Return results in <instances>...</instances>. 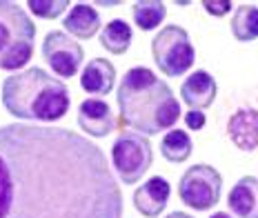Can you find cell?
Returning a JSON list of instances; mask_svg holds the SVG:
<instances>
[{
  "instance_id": "5b68a950",
  "label": "cell",
  "mask_w": 258,
  "mask_h": 218,
  "mask_svg": "<svg viewBox=\"0 0 258 218\" xmlns=\"http://www.w3.org/2000/svg\"><path fill=\"white\" fill-rule=\"evenodd\" d=\"M152 56L156 67L169 78H178L189 71L196 60L191 38L180 25H167L156 34L152 40Z\"/></svg>"
},
{
  "instance_id": "4fadbf2b",
  "label": "cell",
  "mask_w": 258,
  "mask_h": 218,
  "mask_svg": "<svg viewBox=\"0 0 258 218\" xmlns=\"http://www.w3.org/2000/svg\"><path fill=\"white\" fill-rule=\"evenodd\" d=\"M116 67L107 58H94L85 65L80 74V87L91 96H107L114 89Z\"/></svg>"
},
{
  "instance_id": "9c48e42d",
  "label": "cell",
  "mask_w": 258,
  "mask_h": 218,
  "mask_svg": "<svg viewBox=\"0 0 258 218\" xmlns=\"http://www.w3.org/2000/svg\"><path fill=\"white\" fill-rule=\"evenodd\" d=\"M78 127L94 138H105L116 129V118L103 98H87L78 107Z\"/></svg>"
},
{
  "instance_id": "30bf717a",
  "label": "cell",
  "mask_w": 258,
  "mask_h": 218,
  "mask_svg": "<svg viewBox=\"0 0 258 218\" xmlns=\"http://www.w3.org/2000/svg\"><path fill=\"white\" fill-rule=\"evenodd\" d=\"M169 196H171V185L167 183V178L154 176L134 191V207L145 218H156L163 214V209L167 207Z\"/></svg>"
},
{
  "instance_id": "d6986e66",
  "label": "cell",
  "mask_w": 258,
  "mask_h": 218,
  "mask_svg": "<svg viewBox=\"0 0 258 218\" xmlns=\"http://www.w3.org/2000/svg\"><path fill=\"white\" fill-rule=\"evenodd\" d=\"M132 16H134V23H136L138 29L152 31L165 20L167 7H165V3H160V0H138L132 7Z\"/></svg>"
},
{
  "instance_id": "277c9868",
  "label": "cell",
  "mask_w": 258,
  "mask_h": 218,
  "mask_svg": "<svg viewBox=\"0 0 258 218\" xmlns=\"http://www.w3.org/2000/svg\"><path fill=\"white\" fill-rule=\"evenodd\" d=\"M36 27L20 5L0 0V69L16 71L34 56Z\"/></svg>"
},
{
  "instance_id": "ac0fdd59",
  "label": "cell",
  "mask_w": 258,
  "mask_h": 218,
  "mask_svg": "<svg viewBox=\"0 0 258 218\" xmlns=\"http://www.w3.org/2000/svg\"><path fill=\"white\" fill-rule=\"evenodd\" d=\"M194 152V142L187 131L182 129H169L165 138L160 140V154L169 163H185Z\"/></svg>"
},
{
  "instance_id": "7c38bea8",
  "label": "cell",
  "mask_w": 258,
  "mask_h": 218,
  "mask_svg": "<svg viewBox=\"0 0 258 218\" xmlns=\"http://www.w3.org/2000/svg\"><path fill=\"white\" fill-rule=\"evenodd\" d=\"M216 94H218L216 78L209 71H203V69L189 74L180 85L182 100H185L191 109H198V111L212 107L214 100H216Z\"/></svg>"
},
{
  "instance_id": "ffe728a7",
  "label": "cell",
  "mask_w": 258,
  "mask_h": 218,
  "mask_svg": "<svg viewBox=\"0 0 258 218\" xmlns=\"http://www.w3.org/2000/svg\"><path fill=\"white\" fill-rule=\"evenodd\" d=\"M29 12L38 18H47V20H53L58 16L64 14V9L69 7L67 0H29L27 3Z\"/></svg>"
},
{
  "instance_id": "7402d4cb",
  "label": "cell",
  "mask_w": 258,
  "mask_h": 218,
  "mask_svg": "<svg viewBox=\"0 0 258 218\" xmlns=\"http://www.w3.org/2000/svg\"><path fill=\"white\" fill-rule=\"evenodd\" d=\"M205 123H207V118H205V114H203V111L189 109V111L185 114V125L189 127V129H194V131L203 129V127H205Z\"/></svg>"
},
{
  "instance_id": "5bb4252c",
  "label": "cell",
  "mask_w": 258,
  "mask_h": 218,
  "mask_svg": "<svg viewBox=\"0 0 258 218\" xmlns=\"http://www.w3.org/2000/svg\"><path fill=\"white\" fill-rule=\"evenodd\" d=\"M227 205L236 218H258V178H240L229 189Z\"/></svg>"
},
{
  "instance_id": "e0dca14e",
  "label": "cell",
  "mask_w": 258,
  "mask_h": 218,
  "mask_svg": "<svg viewBox=\"0 0 258 218\" xmlns=\"http://www.w3.org/2000/svg\"><path fill=\"white\" fill-rule=\"evenodd\" d=\"M232 36L238 42H251L258 38V7L256 5H240L236 7L232 18Z\"/></svg>"
},
{
  "instance_id": "2e32d148",
  "label": "cell",
  "mask_w": 258,
  "mask_h": 218,
  "mask_svg": "<svg viewBox=\"0 0 258 218\" xmlns=\"http://www.w3.org/2000/svg\"><path fill=\"white\" fill-rule=\"evenodd\" d=\"M132 27L125 23L122 18H114L111 23H107L103 31H100V45L103 49H107L109 54L120 56L125 54L132 45Z\"/></svg>"
},
{
  "instance_id": "6da1fadb",
  "label": "cell",
  "mask_w": 258,
  "mask_h": 218,
  "mask_svg": "<svg viewBox=\"0 0 258 218\" xmlns=\"http://www.w3.org/2000/svg\"><path fill=\"white\" fill-rule=\"evenodd\" d=\"M0 218H122V191L94 140L9 123L0 127Z\"/></svg>"
},
{
  "instance_id": "44dd1931",
  "label": "cell",
  "mask_w": 258,
  "mask_h": 218,
  "mask_svg": "<svg viewBox=\"0 0 258 218\" xmlns=\"http://www.w3.org/2000/svg\"><path fill=\"white\" fill-rule=\"evenodd\" d=\"M203 9H205L207 14L212 16H218V18H223V16H227L229 12H232L234 5L229 3V0H203Z\"/></svg>"
},
{
  "instance_id": "603a6c76",
  "label": "cell",
  "mask_w": 258,
  "mask_h": 218,
  "mask_svg": "<svg viewBox=\"0 0 258 218\" xmlns=\"http://www.w3.org/2000/svg\"><path fill=\"white\" fill-rule=\"evenodd\" d=\"M165 218H194L191 214H185V211H171L169 216H165Z\"/></svg>"
},
{
  "instance_id": "3957f363",
  "label": "cell",
  "mask_w": 258,
  "mask_h": 218,
  "mask_svg": "<svg viewBox=\"0 0 258 218\" xmlns=\"http://www.w3.org/2000/svg\"><path fill=\"white\" fill-rule=\"evenodd\" d=\"M3 105L20 120L56 123L69 111V89L49 71L29 67L5 78Z\"/></svg>"
},
{
  "instance_id": "8992f818",
  "label": "cell",
  "mask_w": 258,
  "mask_h": 218,
  "mask_svg": "<svg viewBox=\"0 0 258 218\" xmlns=\"http://www.w3.org/2000/svg\"><path fill=\"white\" fill-rule=\"evenodd\" d=\"M154 163V152L147 136L138 131H122L111 145V165L122 185L138 183Z\"/></svg>"
},
{
  "instance_id": "cb8c5ba5",
  "label": "cell",
  "mask_w": 258,
  "mask_h": 218,
  "mask_svg": "<svg viewBox=\"0 0 258 218\" xmlns=\"http://www.w3.org/2000/svg\"><path fill=\"white\" fill-rule=\"evenodd\" d=\"M209 218H234L232 214H227V211H216V214H212Z\"/></svg>"
},
{
  "instance_id": "7a4b0ae2",
  "label": "cell",
  "mask_w": 258,
  "mask_h": 218,
  "mask_svg": "<svg viewBox=\"0 0 258 218\" xmlns=\"http://www.w3.org/2000/svg\"><path fill=\"white\" fill-rule=\"evenodd\" d=\"M118 109L132 129L156 136L180 118V103L171 87L147 67H132L118 85Z\"/></svg>"
},
{
  "instance_id": "ba28073f",
  "label": "cell",
  "mask_w": 258,
  "mask_h": 218,
  "mask_svg": "<svg viewBox=\"0 0 258 218\" xmlns=\"http://www.w3.org/2000/svg\"><path fill=\"white\" fill-rule=\"evenodd\" d=\"M42 58L58 78H74L83 67L85 49L64 31H49L42 40Z\"/></svg>"
},
{
  "instance_id": "52a82bcc",
  "label": "cell",
  "mask_w": 258,
  "mask_h": 218,
  "mask_svg": "<svg viewBox=\"0 0 258 218\" xmlns=\"http://www.w3.org/2000/svg\"><path fill=\"white\" fill-rule=\"evenodd\" d=\"M223 191V176L212 165L198 163L187 167V172L180 176L178 196L189 209L207 211L220 200Z\"/></svg>"
},
{
  "instance_id": "8fae6325",
  "label": "cell",
  "mask_w": 258,
  "mask_h": 218,
  "mask_svg": "<svg viewBox=\"0 0 258 218\" xmlns=\"http://www.w3.org/2000/svg\"><path fill=\"white\" fill-rule=\"evenodd\" d=\"M227 136L240 152H254L258 147V109L240 107L227 120Z\"/></svg>"
},
{
  "instance_id": "9a60e30c",
  "label": "cell",
  "mask_w": 258,
  "mask_h": 218,
  "mask_svg": "<svg viewBox=\"0 0 258 218\" xmlns=\"http://www.w3.org/2000/svg\"><path fill=\"white\" fill-rule=\"evenodd\" d=\"M64 29L69 34H74L80 40H89L94 38L96 34L100 31V14L96 12L91 5L80 3L69 7V14L64 16Z\"/></svg>"
}]
</instances>
